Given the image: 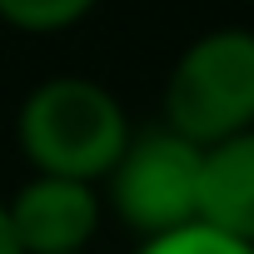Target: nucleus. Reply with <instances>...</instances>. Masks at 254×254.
I'll list each match as a JSON object with an SVG mask.
<instances>
[{"label":"nucleus","mask_w":254,"mask_h":254,"mask_svg":"<svg viewBox=\"0 0 254 254\" xmlns=\"http://www.w3.org/2000/svg\"><path fill=\"white\" fill-rule=\"evenodd\" d=\"M135 125L120 95L90 75H50L25 90L15 110V150L30 175H65L100 185L120 150L130 145Z\"/></svg>","instance_id":"1"},{"label":"nucleus","mask_w":254,"mask_h":254,"mask_svg":"<svg viewBox=\"0 0 254 254\" xmlns=\"http://www.w3.org/2000/svg\"><path fill=\"white\" fill-rule=\"evenodd\" d=\"M165 125L194 145L254 130V30L224 25L194 35L165 75Z\"/></svg>","instance_id":"2"},{"label":"nucleus","mask_w":254,"mask_h":254,"mask_svg":"<svg viewBox=\"0 0 254 254\" xmlns=\"http://www.w3.org/2000/svg\"><path fill=\"white\" fill-rule=\"evenodd\" d=\"M199 160H204V145L185 140L160 120L150 130L130 135V145L120 150V160L100 180V199L140 239L194 224L199 219Z\"/></svg>","instance_id":"3"},{"label":"nucleus","mask_w":254,"mask_h":254,"mask_svg":"<svg viewBox=\"0 0 254 254\" xmlns=\"http://www.w3.org/2000/svg\"><path fill=\"white\" fill-rule=\"evenodd\" d=\"M10 229L20 239V254H75L90 249L105 219L100 185L65 180V175H30L5 199Z\"/></svg>","instance_id":"4"},{"label":"nucleus","mask_w":254,"mask_h":254,"mask_svg":"<svg viewBox=\"0 0 254 254\" xmlns=\"http://www.w3.org/2000/svg\"><path fill=\"white\" fill-rule=\"evenodd\" d=\"M199 219L254 244V130L204 145L199 160Z\"/></svg>","instance_id":"5"},{"label":"nucleus","mask_w":254,"mask_h":254,"mask_svg":"<svg viewBox=\"0 0 254 254\" xmlns=\"http://www.w3.org/2000/svg\"><path fill=\"white\" fill-rule=\"evenodd\" d=\"M100 0H0V25L15 35H65L95 15Z\"/></svg>","instance_id":"6"},{"label":"nucleus","mask_w":254,"mask_h":254,"mask_svg":"<svg viewBox=\"0 0 254 254\" xmlns=\"http://www.w3.org/2000/svg\"><path fill=\"white\" fill-rule=\"evenodd\" d=\"M135 254H254V244H244V239H234V234L194 219V224H180V229L140 239Z\"/></svg>","instance_id":"7"},{"label":"nucleus","mask_w":254,"mask_h":254,"mask_svg":"<svg viewBox=\"0 0 254 254\" xmlns=\"http://www.w3.org/2000/svg\"><path fill=\"white\" fill-rule=\"evenodd\" d=\"M0 254H20V239L10 229V214H5V199H0Z\"/></svg>","instance_id":"8"},{"label":"nucleus","mask_w":254,"mask_h":254,"mask_svg":"<svg viewBox=\"0 0 254 254\" xmlns=\"http://www.w3.org/2000/svg\"><path fill=\"white\" fill-rule=\"evenodd\" d=\"M75 254H90V249H75Z\"/></svg>","instance_id":"9"}]
</instances>
